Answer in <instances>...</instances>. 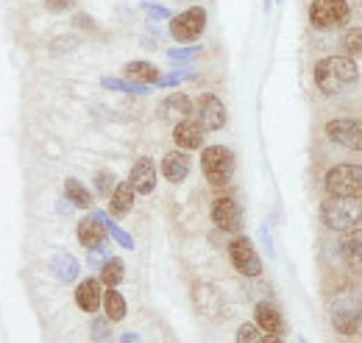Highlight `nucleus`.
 I'll return each instance as SVG.
<instances>
[{
    "label": "nucleus",
    "mask_w": 362,
    "mask_h": 343,
    "mask_svg": "<svg viewBox=\"0 0 362 343\" xmlns=\"http://www.w3.org/2000/svg\"><path fill=\"white\" fill-rule=\"evenodd\" d=\"M357 81H360V70L351 56H326L315 64V86L329 98L354 89Z\"/></svg>",
    "instance_id": "nucleus-1"
},
{
    "label": "nucleus",
    "mask_w": 362,
    "mask_h": 343,
    "mask_svg": "<svg viewBox=\"0 0 362 343\" xmlns=\"http://www.w3.org/2000/svg\"><path fill=\"white\" fill-rule=\"evenodd\" d=\"M320 220L326 229L334 232H349L362 223V204L360 198H343V196H329L320 204Z\"/></svg>",
    "instance_id": "nucleus-2"
},
{
    "label": "nucleus",
    "mask_w": 362,
    "mask_h": 343,
    "mask_svg": "<svg viewBox=\"0 0 362 343\" xmlns=\"http://www.w3.org/2000/svg\"><path fill=\"white\" fill-rule=\"evenodd\" d=\"M329 318L332 327L340 335H354L362 327V299L354 291H340L329 301Z\"/></svg>",
    "instance_id": "nucleus-3"
},
{
    "label": "nucleus",
    "mask_w": 362,
    "mask_h": 343,
    "mask_svg": "<svg viewBox=\"0 0 362 343\" xmlns=\"http://www.w3.org/2000/svg\"><path fill=\"white\" fill-rule=\"evenodd\" d=\"M201 171L212 187H226L234 176V154L226 145H204L201 148Z\"/></svg>",
    "instance_id": "nucleus-4"
},
{
    "label": "nucleus",
    "mask_w": 362,
    "mask_h": 343,
    "mask_svg": "<svg viewBox=\"0 0 362 343\" xmlns=\"http://www.w3.org/2000/svg\"><path fill=\"white\" fill-rule=\"evenodd\" d=\"M204 31H206V9L204 6H189L181 14L170 17V37L181 45L201 40Z\"/></svg>",
    "instance_id": "nucleus-5"
},
{
    "label": "nucleus",
    "mask_w": 362,
    "mask_h": 343,
    "mask_svg": "<svg viewBox=\"0 0 362 343\" xmlns=\"http://www.w3.org/2000/svg\"><path fill=\"white\" fill-rule=\"evenodd\" d=\"M329 196L362 198V165H337L323 179Z\"/></svg>",
    "instance_id": "nucleus-6"
},
{
    "label": "nucleus",
    "mask_w": 362,
    "mask_h": 343,
    "mask_svg": "<svg viewBox=\"0 0 362 343\" xmlns=\"http://www.w3.org/2000/svg\"><path fill=\"white\" fill-rule=\"evenodd\" d=\"M349 14H351L349 0H313V6H310V23L317 31L343 26L349 20Z\"/></svg>",
    "instance_id": "nucleus-7"
},
{
    "label": "nucleus",
    "mask_w": 362,
    "mask_h": 343,
    "mask_svg": "<svg viewBox=\"0 0 362 343\" xmlns=\"http://www.w3.org/2000/svg\"><path fill=\"white\" fill-rule=\"evenodd\" d=\"M228 259H231L234 271H240L243 276H259L262 274V257L257 254L254 243L243 235L228 243Z\"/></svg>",
    "instance_id": "nucleus-8"
},
{
    "label": "nucleus",
    "mask_w": 362,
    "mask_h": 343,
    "mask_svg": "<svg viewBox=\"0 0 362 343\" xmlns=\"http://www.w3.org/2000/svg\"><path fill=\"white\" fill-rule=\"evenodd\" d=\"M326 137L349 151H362V123L351 118H337L326 123Z\"/></svg>",
    "instance_id": "nucleus-9"
},
{
    "label": "nucleus",
    "mask_w": 362,
    "mask_h": 343,
    "mask_svg": "<svg viewBox=\"0 0 362 343\" xmlns=\"http://www.w3.org/2000/svg\"><path fill=\"white\" fill-rule=\"evenodd\" d=\"M192 301H195V310H198L201 315L212 318V321L223 318V313H226V299H223V293H221L215 285H209V282H201V285L192 288Z\"/></svg>",
    "instance_id": "nucleus-10"
},
{
    "label": "nucleus",
    "mask_w": 362,
    "mask_h": 343,
    "mask_svg": "<svg viewBox=\"0 0 362 343\" xmlns=\"http://www.w3.org/2000/svg\"><path fill=\"white\" fill-rule=\"evenodd\" d=\"M195 118H198V123L206 131H221L226 126V106H223V101H221L218 95L206 92V95L198 98Z\"/></svg>",
    "instance_id": "nucleus-11"
},
{
    "label": "nucleus",
    "mask_w": 362,
    "mask_h": 343,
    "mask_svg": "<svg viewBox=\"0 0 362 343\" xmlns=\"http://www.w3.org/2000/svg\"><path fill=\"white\" fill-rule=\"evenodd\" d=\"M209 215H212V223H215L221 232H240V229H243V207H240L234 198H228V196L215 198Z\"/></svg>",
    "instance_id": "nucleus-12"
},
{
    "label": "nucleus",
    "mask_w": 362,
    "mask_h": 343,
    "mask_svg": "<svg viewBox=\"0 0 362 343\" xmlns=\"http://www.w3.org/2000/svg\"><path fill=\"white\" fill-rule=\"evenodd\" d=\"M173 140H176L179 151H198V148H204L206 129L198 123V118H187V120L176 123V129H173Z\"/></svg>",
    "instance_id": "nucleus-13"
},
{
    "label": "nucleus",
    "mask_w": 362,
    "mask_h": 343,
    "mask_svg": "<svg viewBox=\"0 0 362 343\" xmlns=\"http://www.w3.org/2000/svg\"><path fill=\"white\" fill-rule=\"evenodd\" d=\"M129 181L136 190V196H151L156 190V165L151 157H139L129 173Z\"/></svg>",
    "instance_id": "nucleus-14"
},
{
    "label": "nucleus",
    "mask_w": 362,
    "mask_h": 343,
    "mask_svg": "<svg viewBox=\"0 0 362 343\" xmlns=\"http://www.w3.org/2000/svg\"><path fill=\"white\" fill-rule=\"evenodd\" d=\"M76 304L84 310V313H98L103 307V282L98 276L90 279H81L76 285Z\"/></svg>",
    "instance_id": "nucleus-15"
},
{
    "label": "nucleus",
    "mask_w": 362,
    "mask_h": 343,
    "mask_svg": "<svg viewBox=\"0 0 362 343\" xmlns=\"http://www.w3.org/2000/svg\"><path fill=\"white\" fill-rule=\"evenodd\" d=\"M50 274H53L56 282L73 285L78 279V274H81V262L73 257V254H67V252H56L50 257Z\"/></svg>",
    "instance_id": "nucleus-16"
},
{
    "label": "nucleus",
    "mask_w": 362,
    "mask_h": 343,
    "mask_svg": "<svg viewBox=\"0 0 362 343\" xmlns=\"http://www.w3.org/2000/svg\"><path fill=\"white\" fill-rule=\"evenodd\" d=\"M76 235H78V243L84 246V249H98V246H103L106 243V226L95 218V215H87V218H81L78 220V226H76Z\"/></svg>",
    "instance_id": "nucleus-17"
},
{
    "label": "nucleus",
    "mask_w": 362,
    "mask_h": 343,
    "mask_svg": "<svg viewBox=\"0 0 362 343\" xmlns=\"http://www.w3.org/2000/svg\"><path fill=\"white\" fill-rule=\"evenodd\" d=\"M254 324L265 335H281L284 332V318H281V313L276 310V304H271V301H259L254 307Z\"/></svg>",
    "instance_id": "nucleus-18"
},
{
    "label": "nucleus",
    "mask_w": 362,
    "mask_h": 343,
    "mask_svg": "<svg viewBox=\"0 0 362 343\" xmlns=\"http://www.w3.org/2000/svg\"><path fill=\"white\" fill-rule=\"evenodd\" d=\"M159 115L162 120H170V123H181L192 115V101L184 95V92H173L168 95L162 103H159Z\"/></svg>",
    "instance_id": "nucleus-19"
},
{
    "label": "nucleus",
    "mask_w": 362,
    "mask_h": 343,
    "mask_svg": "<svg viewBox=\"0 0 362 343\" xmlns=\"http://www.w3.org/2000/svg\"><path fill=\"white\" fill-rule=\"evenodd\" d=\"M189 168H192V162H189L187 151H170L162 159V176L168 181H173V184H181L189 176Z\"/></svg>",
    "instance_id": "nucleus-20"
},
{
    "label": "nucleus",
    "mask_w": 362,
    "mask_h": 343,
    "mask_svg": "<svg viewBox=\"0 0 362 343\" xmlns=\"http://www.w3.org/2000/svg\"><path fill=\"white\" fill-rule=\"evenodd\" d=\"M134 196L136 190L132 187V181H117L115 193L109 196V213L112 218H126L134 207Z\"/></svg>",
    "instance_id": "nucleus-21"
},
{
    "label": "nucleus",
    "mask_w": 362,
    "mask_h": 343,
    "mask_svg": "<svg viewBox=\"0 0 362 343\" xmlns=\"http://www.w3.org/2000/svg\"><path fill=\"white\" fill-rule=\"evenodd\" d=\"M123 73H126V79H129V81H134V84H145V86L159 84V79H162L159 67H156V64H151V62H129V64L123 67Z\"/></svg>",
    "instance_id": "nucleus-22"
},
{
    "label": "nucleus",
    "mask_w": 362,
    "mask_h": 343,
    "mask_svg": "<svg viewBox=\"0 0 362 343\" xmlns=\"http://www.w3.org/2000/svg\"><path fill=\"white\" fill-rule=\"evenodd\" d=\"M340 257L346 265L357 268L362 265V229H349L340 240Z\"/></svg>",
    "instance_id": "nucleus-23"
},
{
    "label": "nucleus",
    "mask_w": 362,
    "mask_h": 343,
    "mask_svg": "<svg viewBox=\"0 0 362 343\" xmlns=\"http://www.w3.org/2000/svg\"><path fill=\"white\" fill-rule=\"evenodd\" d=\"M103 310H106V318L115 324V321H123L126 313H129V304L123 299V293L117 288H106L103 291Z\"/></svg>",
    "instance_id": "nucleus-24"
},
{
    "label": "nucleus",
    "mask_w": 362,
    "mask_h": 343,
    "mask_svg": "<svg viewBox=\"0 0 362 343\" xmlns=\"http://www.w3.org/2000/svg\"><path fill=\"white\" fill-rule=\"evenodd\" d=\"M98 279L103 282V288H117L123 279H126V265L120 257H109L103 265H100V274Z\"/></svg>",
    "instance_id": "nucleus-25"
},
{
    "label": "nucleus",
    "mask_w": 362,
    "mask_h": 343,
    "mask_svg": "<svg viewBox=\"0 0 362 343\" xmlns=\"http://www.w3.org/2000/svg\"><path fill=\"white\" fill-rule=\"evenodd\" d=\"M64 198H67L73 207H78V210H90L92 207V193L78 181V179H67V181H64Z\"/></svg>",
    "instance_id": "nucleus-26"
},
{
    "label": "nucleus",
    "mask_w": 362,
    "mask_h": 343,
    "mask_svg": "<svg viewBox=\"0 0 362 343\" xmlns=\"http://www.w3.org/2000/svg\"><path fill=\"white\" fill-rule=\"evenodd\" d=\"M92 215H95V218H98V220L106 226V232H109V235H112V237H115V240H117L123 249H134V237H132L126 229H120V226L115 223V218H109V215L100 213V210H98V213H92Z\"/></svg>",
    "instance_id": "nucleus-27"
},
{
    "label": "nucleus",
    "mask_w": 362,
    "mask_h": 343,
    "mask_svg": "<svg viewBox=\"0 0 362 343\" xmlns=\"http://www.w3.org/2000/svg\"><path fill=\"white\" fill-rule=\"evenodd\" d=\"M100 84L106 86V89H115V92H132V95H145V92H151V86L134 84V81H129V79H112V76L100 79Z\"/></svg>",
    "instance_id": "nucleus-28"
},
{
    "label": "nucleus",
    "mask_w": 362,
    "mask_h": 343,
    "mask_svg": "<svg viewBox=\"0 0 362 343\" xmlns=\"http://www.w3.org/2000/svg\"><path fill=\"white\" fill-rule=\"evenodd\" d=\"M115 187H117V179H115V173L112 171L95 173V193H98L100 198H109V196L115 193Z\"/></svg>",
    "instance_id": "nucleus-29"
},
{
    "label": "nucleus",
    "mask_w": 362,
    "mask_h": 343,
    "mask_svg": "<svg viewBox=\"0 0 362 343\" xmlns=\"http://www.w3.org/2000/svg\"><path fill=\"white\" fill-rule=\"evenodd\" d=\"M343 50H346V56H351V59L362 56V28H349V31L343 34Z\"/></svg>",
    "instance_id": "nucleus-30"
},
{
    "label": "nucleus",
    "mask_w": 362,
    "mask_h": 343,
    "mask_svg": "<svg viewBox=\"0 0 362 343\" xmlns=\"http://www.w3.org/2000/svg\"><path fill=\"white\" fill-rule=\"evenodd\" d=\"M90 332L95 343H109V338H112V321H109V318H100V315L92 318Z\"/></svg>",
    "instance_id": "nucleus-31"
},
{
    "label": "nucleus",
    "mask_w": 362,
    "mask_h": 343,
    "mask_svg": "<svg viewBox=\"0 0 362 343\" xmlns=\"http://www.w3.org/2000/svg\"><path fill=\"white\" fill-rule=\"evenodd\" d=\"M265 332L257 324H240L237 330V343H262Z\"/></svg>",
    "instance_id": "nucleus-32"
},
{
    "label": "nucleus",
    "mask_w": 362,
    "mask_h": 343,
    "mask_svg": "<svg viewBox=\"0 0 362 343\" xmlns=\"http://www.w3.org/2000/svg\"><path fill=\"white\" fill-rule=\"evenodd\" d=\"M142 9H145V14H148L151 20H170V17H173L170 9L156 6V3H151V0H142Z\"/></svg>",
    "instance_id": "nucleus-33"
},
{
    "label": "nucleus",
    "mask_w": 362,
    "mask_h": 343,
    "mask_svg": "<svg viewBox=\"0 0 362 343\" xmlns=\"http://www.w3.org/2000/svg\"><path fill=\"white\" fill-rule=\"evenodd\" d=\"M76 45H78L76 37H59V40L50 43V50H53V53H67V50H73Z\"/></svg>",
    "instance_id": "nucleus-34"
},
{
    "label": "nucleus",
    "mask_w": 362,
    "mask_h": 343,
    "mask_svg": "<svg viewBox=\"0 0 362 343\" xmlns=\"http://www.w3.org/2000/svg\"><path fill=\"white\" fill-rule=\"evenodd\" d=\"M189 76H192V73H187V70H184V73H170V76H162L156 86H176V84H181L184 79H189Z\"/></svg>",
    "instance_id": "nucleus-35"
},
{
    "label": "nucleus",
    "mask_w": 362,
    "mask_h": 343,
    "mask_svg": "<svg viewBox=\"0 0 362 343\" xmlns=\"http://www.w3.org/2000/svg\"><path fill=\"white\" fill-rule=\"evenodd\" d=\"M73 3H76V0H45V9L53 11V14H62V11L73 9Z\"/></svg>",
    "instance_id": "nucleus-36"
},
{
    "label": "nucleus",
    "mask_w": 362,
    "mask_h": 343,
    "mask_svg": "<svg viewBox=\"0 0 362 343\" xmlns=\"http://www.w3.org/2000/svg\"><path fill=\"white\" fill-rule=\"evenodd\" d=\"M195 53H198V47H170L168 50L170 59H192Z\"/></svg>",
    "instance_id": "nucleus-37"
},
{
    "label": "nucleus",
    "mask_w": 362,
    "mask_h": 343,
    "mask_svg": "<svg viewBox=\"0 0 362 343\" xmlns=\"http://www.w3.org/2000/svg\"><path fill=\"white\" fill-rule=\"evenodd\" d=\"M73 26L76 28H84V31H95V20H92L90 14H76L73 17Z\"/></svg>",
    "instance_id": "nucleus-38"
},
{
    "label": "nucleus",
    "mask_w": 362,
    "mask_h": 343,
    "mask_svg": "<svg viewBox=\"0 0 362 343\" xmlns=\"http://www.w3.org/2000/svg\"><path fill=\"white\" fill-rule=\"evenodd\" d=\"M262 243H265L268 254H271V257H276V249H273V240H271V232H268V226H262Z\"/></svg>",
    "instance_id": "nucleus-39"
},
{
    "label": "nucleus",
    "mask_w": 362,
    "mask_h": 343,
    "mask_svg": "<svg viewBox=\"0 0 362 343\" xmlns=\"http://www.w3.org/2000/svg\"><path fill=\"white\" fill-rule=\"evenodd\" d=\"M136 341H139V335H136V332H126V335L120 338V343H136Z\"/></svg>",
    "instance_id": "nucleus-40"
},
{
    "label": "nucleus",
    "mask_w": 362,
    "mask_h": 343,
    "mask_svg": "<svg viewBox=\"0 0 362 343\" xmlns=\"http://www.w3.org/2000/svg\"><path fill=\"white\" fill-rule=\"evenodd\" d=\"M262 343H284V341H281V335H265Z\"/></svg>",
    "instance_id": "nucleus-41"
},
{
    "label": "nucleus",
    "mask_w": 362,
    "mask_h": 343,
    "mask_svg": "<svg viewBox=\"0 0 362 343\" xmlns=\"http://www.w3.org/2000/svg\"><path fill=\"white\" fill-rule=\"evenodd\" d=\"M265 3V11H271V6H273V0H262Z\"/></svg>",
    "instance_id": "nucleus-42"
},
{
    "label": "nucleus",
    "mask_w": 362,
    "mask_h": 343,
    "mask_svg": "<svg viewBox=\"0 0 362 343\" xmlns=\"http://www.w3.org/2000/svg\"><path fill=\"white\" fill-rule=\"evenodd\" d=\"M276 3H281V0H276Z\"/></svg>",
    "instance_id": "nucleus-43"
},
{
    "label": "nucleus",
    "mask_w": 362,
    "mask_h": 343,
    "mask_svg": "<svg viewBox=\"0 0 362 343\" xmlns=\"http://www.w3.org/2000/svg\"><path fill=\"white\" fill-rule=\"evenodd\" d=\"M360 330H362V327H360Z\"/></svg>",
    "instance_id": "nucleus-44"
}]
</instances>
